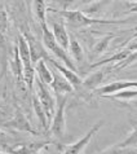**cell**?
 I'll return each mask as SVG.
<instances>
[{
	"label": "cell",
	"mask_w": 137,
	"mask_h": 154,
	"mask_svg": "<svg viewBox=\"0 0 137 154\" xmlns=\"http://www.w3.org/2000/svg\"><path fill=\"white\" fill-rule=\"evenodd\" d=\"M41 31H43V44H44L45 48L48 49L49 52H52L65 66L70 67V69L74 70V71L78 70V67H76L74 60L71 58L70 53H68V51H66L63 47H61V45L58 44V42L56 40V38L53 35L52 30H49L48 25H45V26H41Z\"/></svg>",
	"instance_id": "1"
},
{
	"label": "cell",
	"mask_w": 137,
	"mask_h": 154,
	"mask_svg": "<svg viewBox=\"0 0 137 154\" xmlns=\"http://www.w3.org/2000/svg\"><path fill=\"white\" fill-rule=\"evenodd\" d=\"M17 48H18V53L21 57V61L23 63V78L25 84L27 85L29 91H32L34 85V76H35V69H34V63L31 60V53H30V47L26 36L21 31L17 38Z\"/></svg>",
	"instance_id": "2"
},
{
	"label": "cell",
	"mask_w": 137,
	"mask_h": 154,
	"mask_svg": "<svg viewBox=\"0 0 137 154\" xmlns=\"http://www.w3.org/2000/svg\"><path fill=\"white\" fill-rule=\"evenodd\" d=\"M53 11V9H52ZM58 13L61 17H63L66 21L72 26L76 27H87L91 25H114V23H124L127 21H119V20H98L88 17L82 11H53Z\"/></svg>",
	"instance_id": "3"
},
{
	"label": "cell",
	"mask_w": 137,
	"mask_h": 154,
	"mask_svg": "<svg viewBox=\"0 0 137 154\" xmlns=\"http://www.w3.org/2000/svg\"><path fill=\"white\" fill-rule=\"evenodd\" d=\"M68 98L67 95H56V112L50 122V132L57 139H63L66 130L65 109Z\"/></svg>",
	"instance_id": "4"
},
{
	"label": "cell",
	"mask_w": 137,
	"mask_h": 154,
	"mask_svg": "<svg viewBox=\"0 0 137 154\" xmlns=\"http://www.w3.org/2000/svg\"><path fill=\"white\" fill-rule=\"evenodd\" d=\"M36 96L45 110L48 121L52 122V118L56 112V98L53 97V95L49 92V89L45 87V84L39 78H36Z\"/></svg>",
	"instance_id": "5"
},
{
	"label": "cell",
	"mask_w": 137,
	"mask_h": 154,
	"mask_svg": "<svg viewBox=\"0 0 137 154\" xmlns=\"http://www.w3.org/2000/svg\"><path fill=\"white\" fill-rule=\"evenodd\" d=\"M102 125H104V122H102V121L96 123V125L93 126L82 139H79L76 143L71 144V145H66V146L63 148V150H62L61 154H82V152L84 150L85 148H87V145L89 144V141H91L93 136H95L98 132V130L102 127Z\"/></svg>",
	"instance_id": "6"
},
{
	"label": "cell",
	"mask_w": 137,
	"mask_h": 154,
	"mask_svg": "<svg viewBox=\"0 0 137 154\" xmlns=\"http://www.w3.org/2000/svg\"><path fill=\"white\" fill-rule=\"evenodd\" d=\"M48 61L52 63L56 69H57L68 80V83L72 85V88H74V89H76V91H80V89L83 88V79L80 78L78 74H76V71L71 70L70 67H67L65 65H61V63H58L57 61H54V60H52V58H49Z\"/></svg>",
	"instance_id": "7"
},
{
	"label": "cell",
	"mask_w": 137,
	"mask_h": 154,
	"mask_svg": "<svg viewBox=\"0 0 137 154\" xmlns=\"http://www.w3.org/2000/svg\"><path fill=\"white\" fill-rule=\"evenodd\" d=\"M22 32H23V35L26 36V39H27L29 47H30V53H31V60H32L34 66H35V63L39 61V60H41V58L49 60V57L47 56L44 48H43L40 43L36 40V38L29 31V30H27V31H22Z\"/></svg>",
	"instance_id": "8"
},
{
	"label": "cell",
	"mask_w": 137,
	"mask_h": 154,
	"mask_svg": "<svg viewBox=\"0 0 137 154\" xmlns=\"http://www.w3.org/2000/svg\"><path fill=\"white\" fill-rule=\"evenodd\" d=\"M127 88H137V80H118V82H113L104 85V87L97 88L96 92L102 96H109Z\"/></svg>",
	"instance_id": "9"
},
{
	"label": "cell",
	"mask_w": 137,
	"mask_h": 154,
	"mask_svg": "<svg viewBox=\"0 0 137 154\" xmlns=\"http://www.w3.org/2000/svg\"><path fill=\"white\" fill-rule=\"evenodd\" d=\"M49 85L52 87V89L54 91L56 95H67V93L74 91L72 85L68 83V80L59 71L53 72V80Z\"/></svg>",
	"instance_id": "10"
},
{
	"label": "cell",
	"mask_w": 137,
	"mask_h": 154,
	"mask_svg": "<svg viewBox=\"0 0 137 154\" xmlns=\"http://www.w3.org/2000/svg\"><path fill=\"white\" fill-rule=\"evenodd\" d=\"M11 69L14 74V78L17 80V83L20 84L21 88H25V78H23V63L21 61L20 53H18V48L17 45L14 47L13 51V56L11 60Z\"/></svg>",
	"instance_id": "11"
},
{
	"label": "cell",
	"mask_w": 137,
	"mask_h": 154,
	"mask_svg": "<svg viewBox=\"0 0 137 154\" xmlns=\"http://www.w3.org/2000/svg\"><path fill=\"white\" fill-rule=\"evenodd\" d=\"M52 32L58 42V44L63 47L66 51H68V45H70V36L67 34V30L65 27V23L62 21H56L52 25Z\"/></svg>",
	"instance_id": "12"
},
{
	"label": "cell",
	"mask_w": 137,
	"mask_h": 154,
	"mask_svg": "<svg viewBox=\"0 0 137 154\" xmlns=\"http://www.w3.org/2000/svg\"><path fill=\"white\" fill-rule=\"evenodd\" d=\"M4 126H8V127H12L14 130H20V131H25V132H30V134H35V131L31 128L30 126L29 121L26 119V117L23 115V113H21L20 110L14 114V117L4 123Z\"/></svg>",
	"instance_id": "13"
},
{
	"label": "cell",
	"mask_w": 137,
	"mask_h": 154,
	"mask_svg": "<svg viewBox=\"0 0 137 154\" xmlns=\"http://www.w3.org/2000/svg\"><path fill=\"white\" fill-rule=\"evenodd\" d=\"M35 72H36L38 78H39L44 84H50L52 83L53 72L48 69V66H47L44 58L39 60V61L35 63Z\"/></svg>",
	"instance_id": "14"
},
{
	"label": "cell",
	"mask_w": 137,
	"mask_h": 154,
	"mask_svg": "<svg viewBox=\"0 0 137 154\" xmlns=\"http://www.w3.org/2000/svg\"><path fill=\"white\" fill-rule=\"evenodd\" d=\"M32 11H34V13H35V17L38 18V21H39L40 27L45 26L47 25V12H48L45 0H34Z\"/></svg>",
	"instance_id": "15"
},
{
	"label": "cell",
	"mask_w": 137,
	"mask_h": 154,
	"mask_svg": "<svg viewBox=\"0 0 137 154\" xmlns=\"http://www.w3.org/2000/svg\"><path fill=\"white\" fill-rule=\"evenodd\" d=\"M32 106H34V112H35L38 119H39L41 127L44 128V130H48L49 127V121H48V117H47V113L44 108H43L41 102L39 101V98H38L36 95L32 96Z\"/></svg>",
	"instance_id": "16"
},
{
	"label": "cell",
	"mask_w": 137,
	"mask_h": 154,
	"mask_svg": "<svg viewBox=\"0 0 137 154\" xmlns=\"http://www.w3.org/2000/svg\"><path fill=\"white\" fill-rule=\"evenodd\" d=\"M8 30V13L7 11H0V54L7 53L5 34Z\"/></svg>",
	"instance_id": "17"
},
{
	"label": "cell",
	"mask_w": 137,
	"mask_h": 154,
	"mask_svg": "<svg viewBox=\"0 0 137 154\" xmlns=\"http://www.w3.org/2000/svg\"><path fill=\"white\" fill-rule=\"evenodd\" d=\"M102 79H104V71H96L91 74L87 79L83 80V88L87 89V91H96L98 88V85L102 83Z\"/></svg>",
	"instance_id": "18"
},
{
	"label": "cell",
	"mask_w": 137,
	"mask_h": 154,
	"mask_svg": "<svg viewBox=\"0 0 137 154\" xmlns=\"http://www.w3.org/2000/svg\"><path fill=\"white\" fill-rule=\"evenodd\" d=\"M68 53H70L71 58L76 62H82L84 58V52L83 48L80 45V43L75 39V38H71L70 39V45H68Z\"/></svg>",
	"instance_id": "19"
},
{
	"label": "cell",
	"mask_w": 137,
	"mask_h": 154,
	"mask_svg": "<svg viewBox=\"0 0 137 154\" xmlns=\"http://www.w3.org/2000/svg\"><path fill=\"white\" fill-rule=\"evenodd\" d=\"M105 97H111V98H119V100H133V98H137V89H123V91H119L117 93H113V95L105 96Z\"/></svg>",
	"instance_id": "20"
},
{
	"label": "cell",
	"mask_w": 137,
	"mask_h": 154,
	"mask_svg": "<svg viewBox=\"0 0 137 154\" xmlns=\"http://www.w3.org/2000/svg\"><path fill=\"white\" fill-rule=\"evenodd\" d=\"M122 149H127V148H132V146H137V127L133 128V131L124 139L122 143L118 144Z\"/></svg>",
	"instance_id": "21"
},
{
	"label": "cell",
	"mask_w": 137,
	"mask_h": 154,
	"mask_svg": "<svg viewBox=\"0 0 137 154\" xmlns=\"http://www.w3.org/2000/svg\"><path fill=\"white\" fill-rule=\"evenodd\" d=\"M14 144L13 137H11L8 134H5L4 131H0V148H3L4 150H7L11 145Z\"/></svg>",
	"instance_id": "22"
},
{
	"label": "cell",
	"mask_w": 137,
	"mask_h": 154,
	"mask_svg": "<svg viewBox=\"0 0 137 154\" xmlns=\"http://www.w3.org/2000/svg\"><path fill=\"white\" fill-rule=\"evenodd\" d=\"M113 39V35H109L108 38H105L104 40H101L98 44L96 45V48H95V52H97V53H102L104 51L108 48V45H109V42Z\"/></svg>",
	"instance_id": "23"
},
{
	"label": "cell",
	"mask_w": 137,
	"mask_h": 154,
	"mask_svg": "<svg viewBox=\"0 0 137 154\" xmlns=\"http://www.w3.org/2000/svg\"><path fill=\"white\" fill-rule=\"evenodd\" d=\"M123 152H124V149H122L119 145H114V146L106 149V150H104L100 154H123Z\"/></svg>",
	"instance_id": "24"
},
{
	"label": "cell",
	"mask_w": 137,
	"mask_h": 154,
	"mask_svg": "<svg viewBox=\"0 0 137 154\" xmlns=\"http://www.w3.org/2000/svg\"><path fill=\"white\" fill-rule=\"evenodd\" d=\"M128 12H131V13H137V2L133 3V4H131L129 5V11Z\"/></svg>",
	"instance_id": "25"
},
{
	"label": "cell",
	"mask_w": 137,
	"mask_h": 154,
	"mask_svg": "<svg viewBox=\"0 0 137 154\" xmlns=\"http://www.w3.org/2000/svg\"><path fill=\"white\" fill-rule=\"evenodd\" d=\"M128 49H129L131 52H133V51H137V42H135V43H132V44L128 45Z\"/></svg>",
	"instance_id": "26"
},
{
	"label": "cell",
	"mask_w": 137,
	"mask_h": 154,
	"mask_svg": "<svg viewBox=\"0 0 137 154\" xmlns=\"http://www.w3.org/2000/svg\"><path fill=\"white\" fill-rule=\"evenodd\" d=\"M129 105L132 106V108L137 109V98H133V100H131V101H129Z\"/></svg>",
	"instance_id": "27"
},
{
	"label": "cell",
	"mask_w": 137,
	"mask_h": 154,
	"mask_svg": "<svg viewBox=\"0 0 137 154\" xmlns=\"http://www.w3.org/2000/svg\"><path fill=\"white\" fill-rule=\"evenodd\" d=\"M0 154H7V153H4V152H0Z\"/></svg>",
	"instance_id": "28"
},
{
	"label": "cell",
	"mask_w": 137,
	"mask_h": 154,
	"mask_svg": "<svg viewBox=\"0 0 137 154\" xmlns=\"http://www.w3.org/2000/svg\"><path fill=\"white\" fill-rule=\"evenodd\" d=\"M21 2H22V3H25V2H26V0H21Z\"/></svg>",
	"instance_id": "29"
}]
</instances>
